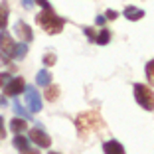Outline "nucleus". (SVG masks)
Instances as JSON below:
<instances>
[{
	"label": "nucleus",
	"instance_id": "23",
	"mask_svg": "<svg viewBox=\"0 0 154 154\" xmlns=\"http://www.w3.org/2000/svg\"><path fill=\"white\" fill-rule=\"evenodd\" d=\"M85 34H87V38H89L91 42H95V34H93V28H85Z\"/></svg>",
	"mask_w": 154,
	"mask_h": 154
},
{
	"label": "nucleus",
	"instance_id": "17",
	"mask_svg": "<svg viewBox=\"0 0 154 154\" xmlns=\"http://www.w3.org/2000/svg\"><path fill=\"white\" fill-rule=\"evenodd\" d=\"M26 51H28V48H26V44H16V48H14V57H24L26 55Z\"/></svg>",
	"mask_w": 154,
	"mask_h": 154
},
{
	"label": "nucleus",
	"instance_id": "21",
	"mask_svg": "<svg viewBox=\"0 0 154 154\" xmlns=\"http://www.w3.org/2000/svg\"><path fill=\"white\" fill-rule=\"evenodd\" d=\"M8 81H10V75H8V73H0V87H4Z\"/></svg>",
	"mask_w": 154,
	"mask_h": 154
},
{
	"label": "nucleus",
	"instance_id": "27",
	"mask_svg": "<svg viewBox=\"0 0 154 154\" xmlns=\"http://www.w3.org/2000/svg\"><path fill=\"white\" fill-rule=\"evenodd\" d=\"M24 154H40V152H38V148L36 150H30V148H28V150H24Z\"/></svg>",
	"mask_w": 154,
	"mask_h": 154
},
{
	"label": "nucleus",
	"instance_id": "2",
	"mask_svg": "<svg viewBox=\"0 0 154 154\" xmlns=\"http://www.w3.org/2000/svg\"><path fill=\"white\" fill-rule=\"evenodd\" d=\"M36 22H38V26H40L42 30H45L48 34H59L65 26V20L55 16L54 10H44V12H40L36 16Z\"/></svg>",
	"mask_w": 154,
	"mask_h": 154
},
{
	"label": "nucleus",
	"instance_id": "5",
	"mask_svg": "<svg viewBox=\"0 0 154 154\" xmlns=\"http://www.w3.org/2000/svg\"><path fill=\"white\" fill-rule=\"evenodd\" d=\"M30 140L36 146H40V148H48V146L51 144V138L45 134L42 128H32V131H30Z\"/></svg>",
	"mask_w": 154,
	"mask_h": 154
},
{
	"label": "nucleus",
	"instance_id": "4",
	"mask_svg": "<svg viewBox=\"0 0 154 154\" xmlns=\"http://www.w3.org/2000/svg\"><path fill=\"white\" fill-rule=\"evenodd\" d=\"M26 103H28V109L32 113H40L42 111V97L34 87H26Z\"/></svg>",
	"mask_w": 154,
	"mask_h": 154
},
{
	"label": "nucleus",
	"instance_id": "28",
	"mask_svg": "<svg viewBox=\"0 0 154 154\" xmlns=\"http://www.w3.org/2000/svg\"><path fill=\"white\" fill-rule=\"evenodd\" d=\"M50 154H57V152H50Z\"/></svg>",
	"mask_w": 154,
	"mask_h": 154
},
{
	"label": "nucleus",
	"instance_id": "10",
	"mask_svg": "<svg viewBox=\"0 0 154 154\" xmlns=\"http://www.w3.org/2000/svg\"><path fill=\"white\" fill-rule=\"evenodd\" d=\"M125 16H127L128 20H140L142 16H144V10H140V8H134V6H127L125 8Z\"/></svg>",
	"mask_w": 154,
	"mask_h": 154
},
{
	"label": "nucleus",
	"instance_id": "25",
	"mask_svg": "<svg viewBox=\"0 0 154 154\" xmlns=\"http://www.w3.org/2000/svg\"><path fill=\"white\" fill-rule=\"evenodd\" d=\"M6 136V131H4V119L0 117V138H4Z\"/></svg>",
	"mask_w": 154,
	"mask_h": 154
},
{
	"label": "nucleus",
	"instance_id": "26",
	"mask_svg": "<svg viewBox=\"0 0 154 154\" xmlns=\"http://www.w3.org/2000/svg\"><path fill=\"white\" fill-rule=\"evenodd\" d=\"M95 22H97V24H105V22H107V18H105V16H97Z\"/></svg>",
	"mask_w": 154,
	"mask_h": 154
},
{
	"label": "nucleus",
	"instance_id": "22",
	"mask_svg": "<svg viewBox=\"0 0 154 154\" xmlns=\"http://www.w3.org/2000/svg\"><path fill=\"white\" fill-rule=\"evenodd\" d=\"M34 2H38V4H40L44 10H51V6H50V2H48V0H34Z\"/></svg>",
	"mask_w": 154,
	"mask_h": 154
},
{
	"label": "nucleus",
	"instance_id": "24",
	"mask_svg": "<svg viewBox=\"0 0 154 154\" xmlns=\"http://www.w3.org/2000/svg\"><path fill=\"white\" fill-rule=\"evenodd\" d=\"M119 16V12H115V10H107V16H105V18L107 20H115Z\"/></svg>",
	"mask_w": 154,
	"mask_h": 154
},
{
	"label": "nucleus",
	"instance_id": "3",
	"mask_svg": "<svg viewBox=\"0 0 154 154\" xmlns=\"http://www.w3.org/2000/svg\"><path fill=\"white\" fill-rule=\"evenodd\" d=\"M134 99L146 111H154V91L146 87L144 83H136L134 85Z\"/></svg>",
	"mask_w": 154,
	"mask_h": 154
},
{
	"label": "nucleus",
	"instance_id": "18",
	"mask_svg": "<svg viewBox=\"0 0 154 154\" xmlns=\"http://www.w3.org/2000/svg\"><path fill=\"white\" fill-rule=\"evenodd\" d=\"M146 77H148L150 85H154V59L148 61V65H146Z\"/></svg>",
	"mask_w": 154,
	"mask_h": 154
},
{
	"label": "nucleus",
	"instance_id": "8",
	"mask_svg": "<svg viewBox=\"0 0 154 154\" xmlns=\"http://www.w3.org/2000/svg\"><path fill=\"white\" fill-rule=\"evenodd\" d=\"M14 48H16V44L12 42V36L8 32H0V50L8 57H14Z\"/></svg>",
	"mask_w": 154,
	"mask_h": 154
},
{
	"label": "nucleus",
	"instance_id": "14",
	"mask_svg": "<svg viewBox=\"0 0 154 154\" xmlns=\"http://www.w3.org/2000/svg\"><path fill=\"white\" fill-rule=\"evenodd\" d=\"M8 12H10L8 4L2 2V4H0V30H4L6 24H8Z\"/></svg>",
	"mask_w": 154,
	"mask_h": 154
},
{
	"label": "nucleus",
	"instance_id": "13",
	"mask_svg": "<svg viewBox=\"0 0 154 154\" xmlns=\"http://www.w3.org/2000/svg\"><path fill=\"white\" fill-rule=\"evenodd\" d=\"M57 97H59V87L57 85H48L45 87V99L50 101V103L57 101Z\"/></svg>",
	"mask_w": 154,
	"mask_h": 154
},
{
	"label": "nucleus",
	"instance_id": "7",
	"mask_svg": "<svg viewBox=\"0 0 154 154\" xmlns=\"http://www.w3.org/2000/svg\"><path fill=\"white\" fill-rule=\"evenodd\" d=\"M14 32H16V36L20 38V42H22V44H28V42L34 40V34H32V30H30V26H28L26 22H16Z\"/></svg>",
	"mask_w": 154,
	"mask_h": 154
},
{
	"label": "nucleus",
	"instance_id": "9",
	"mask_svg": "<svg viewBox=\"0 0 154 154\" xmlns=\"http://www.w3.org/2000/svg\"><path fill=\"white\" fill-rule=\"evenodd\" d=\"M103 150H105V154H125L122 144H121V142H117V140L105 142V144H103Z\"/></svg>",
	"mask_w": 154,
	"mask_h": 154
},
{
	"label": "nucleus",
	"instance_id": "19",
	"mask_svg": "<svg viewBox=\"0 0 154 154\" xmlns=\"http://www.w3.org/2000/svg\"><path fill=\"white\" fill-rule=\"evenodd\" d=\"M14 111H16V115H20L22 119H28V113L22 109V105H20V101H16V99H14Z\"/></svg>",
	"mask_w": 154,
	"mask_h": 154
},
{
	"label": "nucleus",
	"instance_id": "12",
	"mask_svg": "<svg viewBox=\"0 0 154 154\" xmlns=\"http://www.w3.org/2000/svg\"><path fill=\"white\" fill-rule=\"evenodd\" d=\"M36 83H38V85H42V87H48V85L51 83V77H50V73L45 71V69L38 71V75H36Z\"/></svg>",
	"mask_w": 154,
	"mask_h": 154
},
{
	"label": "nucleus",
	"instance_id": "20",
	"mask_svg": "<svg viewBox=\"0 0 154 154\" xmlns=\"http://www.w3.org/2000/svg\"><path fill=\"white\" fill-rule=\"evenodd\" d=\"M44 63L45 65H54L55 63V55L54 54H45L44 55Z\"/></svg>",
	"mask_w": 154,
	"mask_h": 154
},
{
	"label": "nucleus",
	"instance_id": "16",
	"mask_svg": "<svg viewBox=\"0 0 154 154\" xmlns=\"http://www.w3.org/2000/svg\"><path fill=\"white\" fill-rule=\"evenodd\" d=\"M95 42H97L99 45H107V44L111 42V32H109V30H101L99 36L95 38Z\"/></svg>",
	"mask_w": 154,
	"mask_h": 154
},
{
	"label": "nucleus",
	"instance_id": "15",
	"mask_svg": "<svg viewBox=\"0 0 154 154\" xmlns=\"http://www.w3.org/2000/svg\"><path fill=\"white\" fill-rule=\"evenodd\" d=\"M14 146L24 152V150L30 148V140H28V138H24L22 134H16V136H14Z\"/></svg>",
	"mask_w": 154,
	"mask_h": 154
},
{
	"label": "nucleus",
	"instance_id": "11",
	"mask_svg": "<svg viewBox=\"0 0 154 154\" xmlns=\"http://www.w3.org/2000/svg\"><path fill=\"white\" fill-rule=\"evenodd\" d=\"M26 119H14L12 122H10V128H12L14 132H16V134H22L24 131H26Z\"/></svg>",
	"mask_w": 154,
	"mask_h": 154
},
{
	"label": "nucleus",
	"instance_id": "1",
	"mask_svg": "<svg viewBox=\"0 0 154 154\" xmlns=\"http://www.w3.org/2000/svg\"><path fill=\"white\" fill-rule=\"evenodd\" d=\"M75 127H77V132L81 138L89 136L93 131H99L103 127V119L97 111H87V113H81L79 117L75 119Z\"/></svg>",
	"mask_w": 154,
	"mask_h": 154
},
{
	"label": "nucleus",
	"instance_id": "6",
	"mask_svg": "<svg viewBox=\"0 0 154 154\" xmlns=\"http://www.w3.org/2000/svg\"><path fill=\"white\" fill-rule=\"evenodd\" d=\"M24 89H26V83H24L22 77H14V79H10L4 85V93L10 95V97H16L18 93H22Z\"/></svg>",
	"mask_w": 154,
	"mask_h": 154
}]
</instances>
